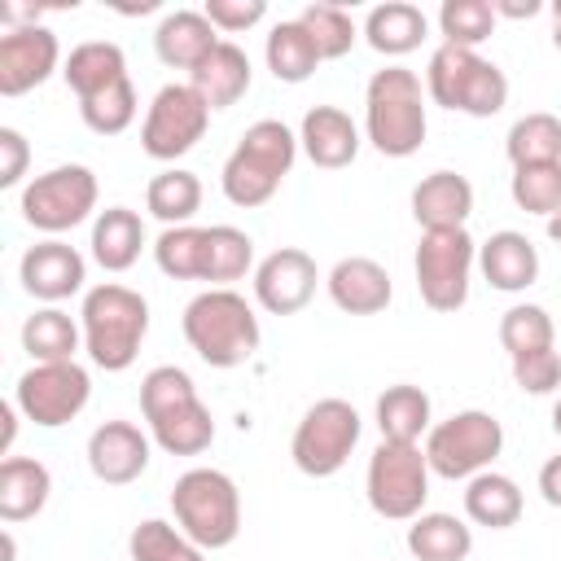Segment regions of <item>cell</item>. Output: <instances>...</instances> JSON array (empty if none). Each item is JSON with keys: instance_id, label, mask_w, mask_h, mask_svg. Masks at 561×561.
Masks as SVG:
<instances>
[{"instance_id": "1", "label": "cell", "mask_w": 561, "mask_h": 561, "mask_svg": "<svg viewBox=\"0 0 561 561\" xmlns=\"http://www.w3.org/2000/svg\"><path fill=\"white\" fill-rule=\"evenodd\" d=\"M66 83L79 96V118L96 136H118L136 118V88L127 79V57L110 39L75 44L66 57Z\"/></svg>"}, {"instance_id": "2", "label": "cell", "mask_w": 561, "mask_h": 561, "mask_svg": "<svg viewBox=\"0 0 561 561\" xmlns=\"http://www.w3.org/2000/svg\"><path fill=\"white\" fill-rule=\"evenodd\" d=\"M140 412L149 425V438L171 456H202L215 443L210 408L197 399V386L184 368L158 364L140 381Z\"/></svg>"}, {"instance_id": "3", "label": "cell", "mask_w": 561, "mask_h": 561, "mask_svg": "<svg viewBox=\"0 0 561 561\" xmlns=\"http://www.w3.org/2000/svg\"><path fill=\"white\" fill-rule=\"evenodd\" d=\"M79 329H83V351L92 355V364L105 373H123L136 364L140 342L149 333V302L118 280L92 285L83 294Z\"/></svg>"}, {"instance_id": "4", "label": "cell", "mask_w": 561, "mask_h": 561, "mask_svg": "<svg viewBox=\"0 0 561 561\" xmlns=\"http://www.w3.org/2000/svg\"><path fill=\"white\" fill-rule=\"evenodd\" d=\"M425 92L416 70L386 66L364 88V136L386 158H412L425 145Z\"/></svg>"}, {"instance_id": "5", "label": "cell", "mask_w": 561, "mask_h": 561, "mask_svg": "<svg viewBox=\"0 0 561 561\" xmlns=\"http://www.w3.org/2000/svg\"><path fill=\"white\" fill-rule=\"evenodd\" d=\"M180 324H184V337L197 351V359L210 368H237L263 342L259 316L237 289H202L184 307Z\"/></svg>"}, {"instance_id": "6", "label": "cell", "mask_w": 561, "mask_h": 561, "mask_svg": "<svg viewBox=\"0 0 561 561\" xmlns=\"http://www.w3.org/2000/svg\"><path fill=\"white\" fill-rule=\"evenodd\" d=\"M294 158H298V136L280 118L250 123L245 136L237 140V149L224 162V175H219L224 197L232 206H245V210L272 202L276 188H280V180L289 175Z\"/></svg>"}, {"instance_id": "7", "label": "cell", "mask_w": 561, "mask_h": 561, "mask_svg": "<svg viewBox=\"0 0 561 561\" xmlns=\"http://www.w3.org/2000/svg\"><path fill=\"white\" fill-rule=\"evenodd\" d=\"M425 92L443 110H456L469 118H491L508 101V79L495 61L478 57V48L438 44L425 66Z\"/></svg>"}, {"instance_id": "8", "label": "cell", "mask_w": 561, "mask_h": 561, "mask_svg": "<svg viewBox=\"0 0 561 561\" xmlns=\"http://www.w3.org/2000/svg\"><path fill=\"white\" fill-rule=\"evenodd\" d=\"M175 526L206 552L228 548L241 530V495L224 469H188L171 486Z\"/></svg>"}, {"instance_id": "9", "label": "cell", "mask_w": 561, "mask_h": 561, "mask_svg": "<svg viewBox=\"0 0 561 561\" xmlns=\"http://www.w3.org/2000/svg\"><path fill=\"white\" fill-rule=\"evenodd\" d=\"M368 504L386 522H412L421 517L430 500V460L416 443H381L368 456V478H364Z\"/></svg>"}, {"instance_id": "10", "label": "cell", "mask_w": 561, "mask_h": 561, "mask_svg": "<svg viewBox=\"0 0 561 561\" xmlns=\"http://www.w3.org/2000/svg\"><path fill=\"white\" fill-rule=\"evenodd\" d=\"M478 263V241L469 237V228H438V232H421L416 245V289L421 302L430 311H460L469 298V272Z\"/></svg>"}, {"instance_id": "11", "label": "cell", "mask_w": 561, "mask_h": 561, "mask_svg": "<svg viewBox=\"0 0 561 561\" xmlns=\"http://www.w3.org/2000/svg\"><path fill=\"white\" fill-rule=\"evenodd\" d=\"M359 430H364V421L346 399H320L294 425L289 456L307 478H333L351 460Z\"/></svg>"}, {"instance_id": "12", "label": "cell", "mask_w": 561, "mask_h": 561, "mask_svg": "<svg viewBox=\"0 0 561 561\" xmlns=\"http://www.w3.org/2000/svg\"><path fill=\"white\" fill-rule=\"evenodd\" d=\"M500 447H504V425L482 408H465L430 430L425 460H430V473L456 482V478L482 473L500 456Z\"/></svg>"}, {"instance_id": "13", "label": "cell", "mask_w": 561, "mask_h": 561, "mask_svg": "<svg viewBox=\"0 0 561 561\" xmlns=\"http://www.w3.org/2000/svg\"><path fill=\"white\" fill-rule=\"evenodd\" d=\"M96 210V175L79 162L70 167H53L44 175H35L22 188V219L35 232H70L75 224H83Z\"/></svg>"}, {"instance_id": "14", "label": "cell", "mask_w": 561, "mask_h": 561, "mask_svg": "<svg viewBox=\"0 0 561 561\" xmlns=\"http://www.w3.org/2000/svg\"><path fill=\"white\" fill-rule=\"evenodd\" d=\"M92 399V377L83 364L66 359V364H31L22 377H18V390H13V403L26 421L44 425V430H57V425H70Z\"/></svg>"}, {"instance_id": "15", "label": "cell", "mask_w": 561, "mask_h": 561, "mask_svg": "<svg viewBox=\"0 0 561 561\" xmlns=\"http://www.w3.org/2000/svg\"><path fill=\"white\" fill-rule=\"evenodd\" d=\"M206 123H210V105L188 83H167L149 101V114L140 123V149L158 162H175L206 136Z\"/></svg>"}, {"instance_id": "16", "label": "cell", "mask_w": 561, "mask_h": 561, "mask_svg": "<svg viewBox=\"0 0 561 561\" xmlns=\"http://www.w3.org/2000/svg\"><path fill=\"white\" fill-rule=\"evenodd\" d=\"M316 280H320L316 259L307 250H298V245H280L254 267V298L272 316H294V311H302L311 302Z\"/></svg>"}, {"instance_id": "17", "label": "cell", "mask_w": 561, "mask_h": 561, "mask_svg": "<svg viewBox=\"0 0 561 561\" xmlns=\"http://www.w3.org/2000/svg\"><path fill=\"white\" fill-rule=\"evenodd\" d=\"M61 44L48 26H18L0 35V96H22L57 70Z\"/></svg>"}, {"instance_id": "18", "label": "cell", "mask_w": 561, "mask_h": 561, "mask_svg": "<svg viewBox=\"0 0 561 561\" xmlns=\"http://www.w3.org/2000/svg\"><path fill=\"white\" fill-rule=\"evenodd\" d=\"M18 276H22V289H26L31 298H39V302H61V298H70V294L83 289L88 263H83V254H79L75 245H66V241L53 237V241H39V245H31V250L22 254Z\"/></svg>"}, {"instance_id": "19", "label": "cell", "mask_w": 561, "mask_h": 561, "mask_svg": "<svg viewBox=\"0 0 561 561\" xmlns=\"http://www.w3.org/2000/svg\"><path fill=\"white\" fill-rule=\"evenodd\" d=\"M88 469L105 486H127L149 469V438L131 421H105L88 434Z\"/></svg>"}, {"instance_id": "20", "label": "cell", "mask_w": 561, "mask_h": 561, "mask_svg": "<svg viewBox=\"0 0 561 561\" xmlns=\"http://www.w3.org/2000/svg\"><path fill=\"white\" fill-rule=\"evenodd\" d=\"M324 285H329L333 307L346 311V316H377V311H386L390 298H394L390 272H386L377 259H364V254L337 259Z\"/></svg>"}, {"instance_id": "21", "label": "cell", "mask_w": 561, "mask_h": 561, "mask_svg": "<svg viewBox=\"0 0 561 561\" xmlns=\"http://www.w3.org/2000/svg\"><path fill=\"white\" fill-rule=\"evenodd\" d=\"M215 48H219V31L210 26V18L202 9H175L153 31V53L171 70H188L193 75Z\"/></svg>"}, {"instance_id": "22", "label": "cell", "mask_w": 561, "mask_h": 561, "mask_svg": "<svg viewBox=\"0 0 561 561\" xmlns=\"http://www.w3.org/2000/svg\"><path fill=\"white\" fill-rule=\"evenodd\" d=\"M298 145L302 153L324 167V171H337V167H351L355 153H359V127L351 123L346 110L337 105H311L302 114V131H298Z\"/></svg>"}, {"instance_id": "23", "label": "cell", "mask_w": 561, "mask_h": 561, "mask_svg": "<svg viewBox=\"0 0 561 561\" xmlns=\"http://www.w3.org/2000/svg\"><path fill=\"white\" fill-rule=\"evenodd\" d=\"M469 215H473V184L460 171H434L412 188V219L425 232L465 228Z\"/></svg>"}, {"instance_id": "24", "label": "cell", "mask_w": 561, "mask_h": 561, "mask_svg": "<svg viewBox=\"0 0 561 561\" xmlns=\"http://www.w3.org/2000/svg\"><path fill=\"white\" fill-rule=\"evenodd\" d=\"M478 267L491 280V289L517 294V289H530L539 280V250L530 245L526 232L504 228V232H491L478 245Z\"/></svg>"}, {"instance_id": "25", "label": "cell", "mask_w": 561, "mask_h": 561, "mask_svg": "<svg viewBox=\"0 0 561 561\" xmlns=\"http://www.w3.org/2000/svg\"><path fill=\"white\" fill-rule=\"evenodd\" d=\"M250 57L237 48V44H228V39H219V48L188 75V88L210 105V110H228V105H237L245 92H250Z\"/></svg>"}, {"instance_id": "26", "label": "cell", "mask_w": 561, "mask_h": 561, "mask_svg": "<svg viewBox=\"0 0 561 561\" xmlns=\"http://www.w3.org/2000/svg\"><path fill=\"white\" fill-rule=\"evenodd\" d=\"M48 491H53V473L35 456H4V465H0V517L9 526L35 517L48 504Z\"/></svg>"}, {"instance_id": "27", "label": "cell", "mask_w": 561, "mask_h": 561, "mask_svg": "<svg viewBox=\"0 0 561 561\" xmlns=\"http://www.w3.org/2000/svg\"><path fill=\"white\" fill-rule=\"evenodd\" d=\"M425 31H430L425 13L416 4H408V0H386V4L368 9V18H364V39L381 57H403V53L421 48Z\"/></svg>"}, {"instance_id": "28", "label": "cell", "mask_w": 561, "mask_h": 561, "mask_svg": "<svg viewBox=\"0 0 561 561\" xmlns=\"http://www.w3.org/2000/svg\"><path fill=\"white\" fill-rule=\"evenodd\" d=\"M140 245H145V224H140L136 210L110 206V210L96 215V224H92V259L105 272H127L140 259Z\"/></svg>"}, {"instance_id": "29", "label": "cell", "mask_w": 561, "mask_h": 561, "mask_svg": "<svg viewBox=\"0 0 561 561\" xmlns=\"http://www.w3.org/2000/svg\"><path fill=\"white\" fill-rule=\"evenodd\" d=\"M377 430L381 443H416L421 434H430V394L421 386H386L377 394Z\"/></svg>"}, {"instance_id": "30", "label": "cell", "mask_w": 561, "mask_h": 561, "mask_svg": "<svg viewBox=\"0 0 561 561\" xmlns=\"http://www.w3.org/2000/svg\"><path fill=\"white\" fill-rule=\"evenodd\" d=\"M465 513H469V522H478V526L508 530V526H517V517H522V491H517V482H513L508 473L482 469V473H473L469 486H465Z\"/></svg>"}, {"instance_id": "31", "label": "cell", "mask_w": 561, "mask_h": 561, "mask_svg": "<svg viewBox=\"0 0 561 561\" xmlns=\"http://www.w3.org/2000/svg\"><path fill=\"white\" fill-rule=\"evenodd\" d=\"M408 552L416 561H465L473 552V530L456 513H421L408 526Z\"/></svg>"}, {"instance_id": "32", "label": "cell", "mask_w": 561, "mask_h": 561, "mask_svg": "<svg viewBox=\"0 0 561 561\" xmlns=\"http://www.w3.org/2000/svg\"><path fill=\"white\" fill-rule=\"evenodd\" d=\"M263 57H267V70L280 79V83H302L311 79V70L320 66V48L316 39L307 35V26L298 18L289 22H276L267 44H263Z\"/></svg>"}, {"instance_id": "33", "label": "cell", "mask_w": 561, "mask_h": 561, "mask_svg": "<svg viewBox=\"0 0 561 561\" xmlns=\"http://www.w3.org/2000/svg\"><path fill=\"white\" fill-rule=\"evenodd\" d=\"M79 342H83V329L66 311H57V307H44V311L26 316V324H22V351L35 364H66V359H75Z\"/></svg>"}, {"instance_id": "34", "label": "cell", "mask_w": 561, "mask_h": 561, "mask_svg": "<svg viewBox=\"0 0 561 561\" xmlns=\"http://www.w3.org/2000/svg\"><path fill=\"white\" fill-rule=\"evenodd\" d=\"M250 267H254V241L232 224H210L202 280H210V289H228V280H241Z\"/></svg>"}, {"instance_id": "35", "label": "cell", "mask_w": 561, "mask_h": 561, "mask_svg": "<svg viewBox=\"0 0 561 561\" xmlns=\"http://www.w3.org/2000/svg\"><path fill=\"white\" fill-rule=\"evenodd\" d=\"M145 206L167 228H180V224H188L202 210V180L193 171H180V167L158 171L149 180V188H145Z\"/></svg>"}, {"instance_id": "36", "label": "cell", "mask_w": 561, "mask_h": 561, "mask_svg": "<svg viewBox=\"0 0 561 561\" xmlns=\"http://www.w3.org/2000/svg\"><path fill=\"white\" fill-rule=\"evenodd\" d=\"M504 153L513 167H535V162H561V118L557 114H522L508 136H504Z\"/></svg>"}, {"instance_id": "37", "label": "cell", "mask_w": 561, "mask_h": 561, "mask_svg": "<svg viewBox=\"0 0 561 561\" xmlns=\"http://www.w3.org/2000/svg\"><path fill=\"white\" fill-rule=\"evenodd\" d=\"M500 346L508 351V359L535 355V351H552L557 346V329L552 316L535 302H517L500 316Z\"/></svg>"}, {"instance_id": "38", "label": "cell", "mask_w": 561, "mask_h": 561, "mask_svg": "<svg viewBox=\"0 0 561 561\" xmlns=\"http://www.w3.org/2000/svg\"><path fill=\"white\" fill-rule=\"evenodd\" d=\"M131 561H206V548H197L180 526L162 517H145L127 539Z\"/></svg>"}, {"instance_id": "39", "label": "cell", "mask_w": 561, "mask_h": 561, "mask_svg": "<svg viewBox=\"0 0 561 561\" xmlns=\"http://www.w3.org/2000/svg\"><path fill=\"white\" fill-rule=\"evenodd\" d=\"M202 259H206V228L180 224V228H162V237L153 241V263L171 280H202Z\"/></svg>"}, {"instance_id": "40", "label": "cell", "mask_w": 561, "mask_h": 561, "mask_svg": "<svg viewBox=\"0 0 561 561\" xmlns=\"http://www.w3.org/2000/svg\"><path fill=\"white\" fill-rule=\"evenodd\" d=\"M517 210L552 219L561 210V162H535V167H513L508 184Z\"/></svg>"}, {"instance_id": "41", "label": "cell", "mask_w": 561, "mask_h": 561, "mask_svg": "<svg viewBox=\"0 0 561 561\" xmlns=\"http://www.w3.org/2000/svg\"><path fill=\"white\" fill-rule=\"evenodd\" d=\"M438 31H443V44L478 48V44L495 31V9H491L486 0H443V9H438Z\"/></svg>"}, {"instance_id": "42", "label": "cell", "mask_w": 561, "mask_h": 561, "mask_svg": "<svg viewBox=\"0 0 561 561\" xmlns=\"http://www.w3.org/2000/svg\"><path fill=\"white\" fill-rule=\"evenodd\" d=\"M298 22H302L307 35L316 39L320 61H337V57H346L351 44H355V22H351V13L337 9V4H307V9L298 13Z\"/></svg>"}, {"instance_id": "43", "label": "cell", "mask_w": 561, "mask_h": 561, "mask_svg": "<svg viewBox=\"0 0 561 561\" xmlns=\"http://www.w3.org/2000/svg\"><path fill=\"white\" fill-rule=\"evenodd\" d=\"M513 381L526 390V394H552L561 390V351H535V355H522L513 359Z\"/></svg>"}, {"instance_id": "44", "label": "cell", "mask_w": 561, "mask_h": 561, "mask_svg": "<svg viewBox=\"0 0 561 561\" xmlns=\"http://www.w3.org/2000/svg\"><path fill=\"white\" fill-rule=\"evenodd\" d=\"M202 13L210 18L215 31H250L254 22H263L267 4L263 0H206Z\"/></svg>"}, {"instance_id": "45", "label": "cell", "mask_w": 561, "mask_h": 561, "mask_svg": "<svg viewBox=\"0 0 561 561\" xmlns=\"http://www.w3.org/2000/svg\"><path fill=\"white\" fill-rule=\"evenodd\" d=\"M26 162H31L26 136L18 127H0V188H13L26 175Z\"/></svg>"}, {"instance_id": "46", "label": "cell", "mask_w": 561, "mask_h": 561, "mask_svg": "<svg viewBox=\"0 0 561 561\" xmlns=\"http://www.w3.org/2000/svg\"><path fill=\"white\" fill-rule=\"evenodd\" d=\"M539 495H543L552 508H561V456L543 460V469H539Z\"/></svg>"}, {"instance_id": "47", "label": "cell", "mask_w": 561, "mask_h": 561, "mask_svg": "<svg viewBox=\"0 0 561 561\" xmlns=\"http://www.w3.org/2000/svg\"><path fill=\"white\" fill-rule=\"evenodd\" d=\"M491 9H495V18H535V13H543L539 0H495Z\"/></svg>"}, {"instance_id": "48", "label": "cell", "mask_w": 561, "mask_h": 561, "mask_svg": "<svg viewBox=\"0 0 561 561\" xmlns=\"http://www.w3.org/2000/svg\"><path fill=\"white\" fill-rule=\"evenodd\" d=\"M0 421H4L0 451H9V447H13V434H18V403H4V408H0Z\"/></svg>"}, {"instance_id": "49", "label": "cell", "mask_w": 561, "mask_h": 561, "mask_svg": "<svg viewBox=\"0 0 561 561\" xmlns=\"http://www.w3.org/2000/svg\"><path fill=\"white\" fill-rule=\"evenodd\" d=\"M552 44H557V53H561V0H552Z\"/></svg>"}, {"instance_id": "50", "label": "cell", "mask_w": 561, "mask_h": 561, "mask_svg": "<svg viewBox=\"0 0 561 561\" xmlns=\"http://www.w3.org/2000/svg\"><path fill=\"white\" fill-rule=\"evenodd\" d=\"M548 237H552V241H557V245H561V210H557V215H552V219H548Z\"/></svg>"}, {"instance_id": "51", "label": "cell", "mask_w": 561, "mask_h": 561, "mask_svg": "<svg viewBox=\"0 0 561 561\" xmlns=\"http://www.w3.org/2000/svg\"><path fill=\"white\" fill-rule=\"evenodd\" d=\"M552 430L561 434V399H557V408H552Z\"/></svg>"}]
</instances>
